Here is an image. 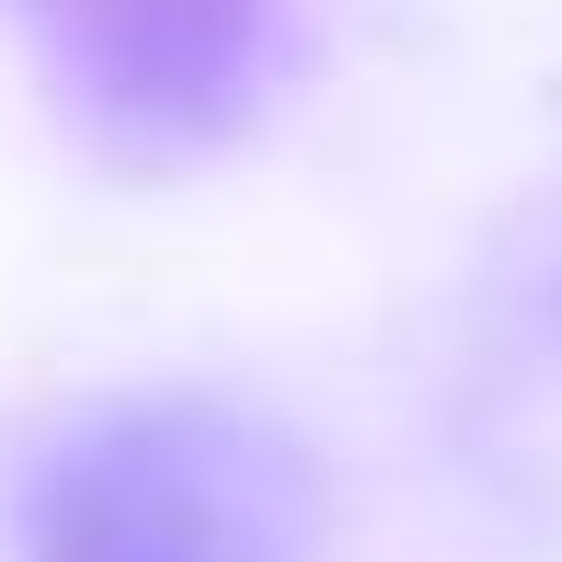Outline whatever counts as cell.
<instances>
[{"label": "cell", "instance_id": "cell-1", "mask_svg": "<svg viewBox=\"0 0 562 562\" xmlns=\"http://www.w3.org/2000/svg\"><path fill=\"white\" fill-rule=\"evenodd\" d=\"M299 528H311L299 459L218 402L92 414L23 482L35 562H288Z\"/></svg>", "mask_w": 562, "mask_h": 562}, {"label": "cell", "instance_id": "cell-2", "mask_svg": "<svg viewBox=\"0 0 562 562\" xmlns=\"http://www.w3.org/2000/svg\"><path fill=\"white\" fill-rule=\"evenodd\" d=\"M23 23L69 104L126 149L218 138L276 46V0H23Z\"/></svg>", "mask_w": 562, "mask_h": 562}]
</instances>
